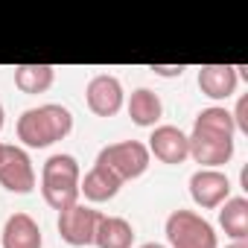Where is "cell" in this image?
I'll use <instances>...</instances> for the list:
<instances>
[{
	"instance_id": "1",
	"label": "cell",
	"mask_w": 248,
	"mask_h": 248,
	"mask_svg": "<svg viewBox=\"0 0 248 248\" xmlns=\"http://www.w3.org/2000/svg\"><path fill=\"white\" fill-rule=\"evenodd\" d=\"M233 135L236 126L231 120V111L225 105H210L202 108L196 123H193V135H187L190 140V158L196 164H202V170H219L233 158Z\"/></svg>"
},
{
	"instance_id": "2",
	"label": "cell",
	"mask_w": 248,
	"mask_h": 248,
	"mask_svg": "<svg viewBox=\"0 0 248 248\" xmlns=\"http://www.w3.org/2000/svg\"><path fill=\"white\" fill-rule=\"evenodd\" d=\"M70 132H73V114L59 102L27 108L18 117V140L30 149H47L56 140H64Z\"/></svg>"
},
{
	"instance_id": "3",
	"label": "cell",
	"mask_w": 248,
	"mask_h": 248,
	"mask_svg": "<svg viewBox=\"0 0 248 248\" xmlns=\"http://www.w3.org/2000/svg\"><path fill=\"white\" fill-rule=\"evenodd\" d=\"M79 181H82V170L73 155L64 152L50 155L41 167V196L59 213L79 202Z\"/></svg>"
},
{
	"instance_id": "4",
	"label": "cell",
	"mask_w": 248,
	"mask_h": 248,
	"mask_svg": "<svg viewBox=\"0 0 248 248\" xmlns=\"http://www.w3.org/2000/svg\"><path fill=\"white\" fill-rule=\"evenodd\" d=\"M170 248H219L213 225L196 210H172L164 225Z\"/></svg>"
},
{
	"instance_id": "5",
	"label": "cell",
	"mask_w": 248,
	"mask_h": 248,
	"mask_svg": "<svg viewBox=\"0 0 248 248\" xmlns=\"http://www.w3.org/2000/svg\"><path fill=\"white\" fill-rule=\"evenodd\" d=\"M149 161H152V155H149L146 143H140V140H120V143L99 149V155H96V164L111 170L123 184L132 178H140L149 170Z\"/></svg>"
},
{
	"instance_id": "6",
	"label": "cell",
	"mask_w": 248,
	"mask_h": 248,
	"mask_svg": "<svg viewBox=\"0 0 248 248\" xmlns=\"http://www.w3.org/2000/svg\"><path fill=\"white\" fill-rule=\"evenodd\" d=\"M99 210H93L91 204H70L59 213V236L73 245V248H85V245H93V231H96V222H99Z\"/></svg>"
},
{
	"instance_id": "7",
	"label": "cell",
	"mask_w": 248,
	"mask_h": 248,
	"mask_svg": "<svg viewBox=\"0 0 248 248\" xmlns=\"http://www.w3.org/2000/svg\"><path fill=\"white\" fill-rule=\"evenodd\" d=\"M190 199L202 210L222 207L231 199V178L222 170H196L190 175Z\"/></svg>"
},
{
	"instance_id": "8",
	"label": "cell",
	"mask_w": 248,
	"mask_h": 248,
	"mask_svg": "<svg viewBox=\"0 0 248 248\" xmlns=\"http://www.w3.org/2000/svg\"><path fill=\"white\" fill-rule=\"evenodd\" d=\"M0 184L18 196L35 190V167L21 146H6V155L0 161Z\"/></svg>"
},
{
	"instance_id": "9",
	"label": "cell",
	"mask_w": 248,
	"mask_h": 248,
	"mask_svg": "<svg viewBox=\"0 0 248 248\" xmlns=\"http://www.w3.org/2000/svg\"><path fill=\"white\" fill-rule=\"evenodd\" d=\"M85 99H88V108L96 114V117H114L123 102H126V91H123V82L111 73H99L88 82L85 88Z\"/></svg>"
},
{
	"instance_id": "10",
	"label": "cell",
	"mask_w": 248,
	"mask_h": 248,
	"mask_svg": "<svg viewBox=\"0 0 248 248\" xmlns=\"http://www.w3.org/2000/svg\"><path fill=\"white\" fill-rule=\"evenodd\" d=\"M149 155H155L161 164H184L190 158V140L178 126H155L149 135Z\"/></svg>"
},
{
	"instance_id": "11",
	"label": "cell",
	"mask_w": 248,
	"mask_h": 248,
	"mask_svg": "<svg viewBox=\"0 0 248 248\" xmlns=\"http://www.w3.org/2000/svg\"><path fill=\"white\" fill-rule=\"evenodd\" d=\"M239 73L233 64H202L199 67V88L210 99H231L236 93Z\"/></svg>"
},
{
	"instance_id": "12",
	"label": "cell",
	"mask_w": 248,
	"mask_h": 248,
	"mask_svg": "<svg viewBox=\"0 0 248 248\" xmlns=\"http://www.w3.org/2000/svg\"><path fill=\"white\" fill-rule=\"evenodd\" d=\"M3 248H41L44 236L38 222L30 213H12L3 225V236H0Z\"/></svg>"
},
{
	"instance_id": "13",
	"label": "cell",
	"mask_w": 248,
	"mask_h": 248,
	"mask_svg": "<svg viewBox=\"0 0 248 248\" xmlns=\"http://www.w3.org/2000/svg\"><path fill=\"white\" fill-rule=\"evenodd\" d=\"M120 187H123V181L111 170H105L102 164H93L85 172V178L79 181V196H85L91 204H102V202L114 199L120 193Z\"/></svg>"
},
{
	"instance_id": "14",
	"label": "cell",
	"mask_w": 248,
	"mask_h": 248,
	"mask_svg": "<svg viewBox=\"0 0 248 248\" xmlns=\"http://www.w3.org/2000/svg\"><path fill=\"white\" fill-rule=\"evenodd\" d=\"M126 108H129L132 123H135V126H140V129H155L158 120L164 117V102H161V96H158L152 88H138V91H132Z\"/></svg>"
},
{
	"instance_id": "15",
	"label": "cell",
	"mask_w": 248,
	"mask_h": 248,
	"mask_svg": "<svg viewBox=\"0 0 248 248\" xmlns=\"http://www.w3.org/2000/svg\"><path fill=\"white\" fill-rule=\"evenodd\" d=\"M96 248H132L135 245V228L123 216H99L93 231Z\"/></svg>"
},
{
	"instance_id": "16",
	"label": "cell",
	"mask_w": 248,
	"mask_h": 248,
	"mask_svg": "<svg viewBox=\"0 0 248 248\" xmlns=\"http://www.w3.org/2000/svg\"><path fill=\"white\" fill-rule=\"evenodd\" d=\"M219 225L233 242L248 239V199H242V196L228 199L219 207Z\"/></svg>"
},
{
	"instance_id": "17",
	"label": "cell",
	"mask_w": 248,
	"mask_h": 248,
	"mask_svg": "<svg viewBox=\"0 0 248 248\" xmlns=\"http://www.w3.org/2000/svg\"><path fill=\"white\" fill-rule=\"evenodd\" d=\"M56 82L53 64H18L15 67V88L24 93H44Z\"/></svg>"
},
{
	"instance_id": "18",
	"label": "cell",
	"mask_w": 248,
	"mask_h": 248,
	"mask_svg": "<svg viewBox=\"0 0 248 248\" xmlns=\"http://www.w3.org/2000/svg\"><path fill=\"white\" fill-rule=\"evenodd\" d=\"M231 120H233L236 132H248V96H239L236 108L231 111Z\"/></svg>"
},
{
	"instance_id": "19",
	"label": "cell",
	"mask_w": 248,
	"mask_h": 248,
	"mask_svg": "<svg viewBox=\"0 0 248 248\" xmlns=\"http://www.w3.org/2000/svg\"><path fill=\"white\" fill-rule=\"evenodd\" d=\"M149 70H152L155 76H164V79H175V76H181L187 67H184V64H152Z\"/></svg>"
},
{
	"instance_id": "20",
	"label": "cell",
	"mask_w": 248,
	"mask_h": 248,
	"mask_svg": "<svg viewBox=\"0 0 248 248\" xmlns=\"http://www.w3.org/2000/svg\"><path fill=\"white\" fill-rule=\"evenodd\" d=\"M225 248H248V242H245V239H239V242H231V245H225Z\"/></svg>"
},
{
	"instance_id": "21",
	"label": "cell",
	"mask_w": 248,
	"mask_h": 248,
	"mask_svg": "<svg viewBox=\"0 0 248 248\" xmlns=\"http://www.w3.org/2000/svg\"><path fill=\"white\" fill-rule=\"evenodd\" d=\"M140 248H167V245H161V242H146V245H140Z\"/></svg>"
},
{
	"instance_id": "22",
	"label": "cell",
	"mask_w": 248,
	"mask_h": 248,
	"mask_svg": "<svg viewBox=\"0 0 248 248\" xmlns=\"http://www.w3.org/2000/svg\"><path fill=\"white\" fill-rule=\"evenodd\" d=\"M3 123H6V114H3V105H0V132H3Z\"/></svg>"
},
{
	"instance_id": "23",
	"label": "cell",
	"mask_w": 248,
	"mask_h": 248,
	"mask_svg": "<svg viewBox=\"0 0 248 248\" xmlns=\"http://www.w3.org/2000/svg\"><path fill=\"white\" fill-rule=\"evenodd\" d=\"M6 146L9 143H0V161H3V155H6Z\"/></svg>"
}]
</instances>
